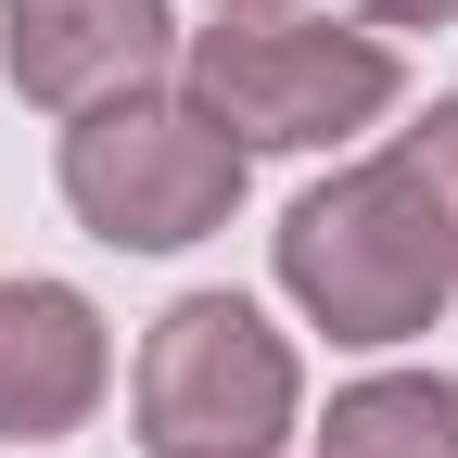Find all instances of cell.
I'll list each match as a JSON object with an SVG mask.
<instances>
[{"mask_svg": "<svg viewBox=\"0 0 458 458\" xmlns=\"http://www.w3.org/2000/svg\"><path fill=\"white\" fill-rule=\"evenodd\" d=\"M306 420V357L242 293H179L140 331V445L153 458H280Z\"/></svg>", "mask_w": 458, "mask_h": 458, "instance_id": "277c9868", "label": "cell"}, {"mask_svg": "<svg viewBox=\"0 0 458 458\" xmlns=\"http://www.w3.org/2000/svg\"><path fill=\"white\" fill-rule=\"evenodd\" d=\"M64 204L89 242L114 255H179L204 242V229L242 216V179H255V153L216 128V114L179 89V77H153V89H114L89 114H64Z\"/></svg>", "mask_w": 458, "mask_h": 458, "instance_id": "3957f363", "label": "cell"}, {"mask_svg": "<svg viewBox=\"0 0 458 458\" xmlns=\"http://www.w3.org/2000/svg\"><path fill=\"white\" fill-rule=\"evenodd\" d=\"M357 26H382V38L394 26H458V0H357Z\"/></svg>", "mask_w": 458, "mask_h": 458, "instance_id": "9c48e42d", "label": "cell"}, {"mask_svg": "<svg viewBox=\"0 0 458 458\" xmlns=\"http://www.w3.org/2000/svg\"><path fill=\"white\" fill-rule=\"evenodd\" d=\"M179 89L216 114L242 153H344L408 102L382 26H331V13H216L179 38Z\"/></svg>", "mask_w": 458, "mask_h": 458, "instance_id": "7a4b0ae2", "label": "cell"}, {"mask_svg": "<svg viewBox=\"0 0 458 458\" xmlns=\"http://www.w3.org/2000/svg\"><path fill=\"white\" fill-rule=\"evenodd\" d=\"M394 153L420 165V191H433V204H445V229H458V89H445V102H433V114H420V128L394 140Z\"/></svg>", "mask_w": 458, "mask_h": 458, "instance_id": "ba28073f", "label": "cell"}, {"mask_svg": "<svg viewBox=\"0 0 458 458\" xmlns=\"http://www.w3.org/2000/svg\"><path fill=\"white\" fill-rule=\"evenodd\" d=\"M102 394H114V318L77 293V280L13 267L0 280V445L26 458L51 433H77Z\"/></svg>", "mask_w": 458, "mask_h": 458, "instance_id": "8992f818", "label": "cell"}, {"mask_svg": "<svg viewBox=\"0 0 458 458\" xmlns=\"http://www.w3.org/2000/svg\"><path fill=\"white\" fill-rule=\"evenodd\" d=\"M280 293H293L331 344H408L458 306V229L420 191L408 153L331 165L318 191H293L280 216Z\"/></svg>", "mask_w": 458, "mask_h": 458, "instance_id": "6da1fadb", "label": "cell"}, {"mask_svg": "<svg viewBox=\"0 0 458 458\" xmlns=\"http://www.w3.org/2000/svg\"><path fill=\"white\" fill-rule=\"evenodd\" d=\"M204 13H306V0H204Z\"/></svg>", "mask_w": 458, "mask_h": 458, "instance_id": "30bf717a", "label": "cell"}, {"mask_svg": "<svg viewBox=\"0 0 458 458\" xmlns=\"http://www.w3.org/2000/svg\"><path fill=\"white\" fill-rule=\"evenodd\" d=\"M318 458H458V382L445 369H369L331 394Z\"/></svg>", "mask_w": 458, "mask_h": 458, "instance_id": "52a82bcc", "label": "cell"}, {"mask_svg": "<svg viewBox=\"0 0 458 458\" xmlns=\"http://www.w3.org/2000/svg\"><path fill=\"white\" fill-rule=\"evenodd\" d=\"M0 64L38 114H89L179 64V13L165 0H0Z\"/></svg>", "mask_w": 458, "mask_h": 458, "instance_id": "5b68a950", "label": "cell"}]
</instances>
